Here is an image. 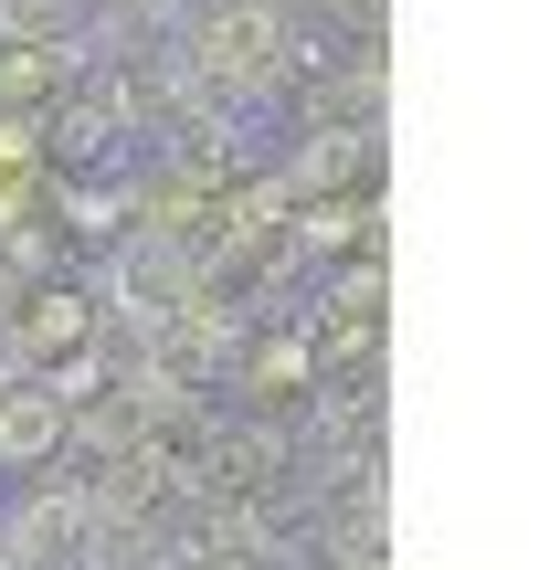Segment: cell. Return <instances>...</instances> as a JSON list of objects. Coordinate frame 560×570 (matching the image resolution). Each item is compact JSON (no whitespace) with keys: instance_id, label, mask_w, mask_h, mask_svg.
Instances as JSON below:
<instances>
[{"instance_id":"obj_1","label":"cell","mask_w":560,"mask_h":570,"mask_svg":"<svg viewBox=\"0 0 560 570\" xmlns=\"http://www.w3.org/2000/svg\"><path fill=\"white\" fill-rule=\"evenodd\" d=\"M63 444V391H0V465H42Z\"/></svg>"},{"instance_id":"obj_2","label":"cell","mask_w":560,"mask_h":570,"mask_svg":"<svg viewBox=\"0 0 560 570\" xmlns=\"http://www.w3.org/2000/svg\"><path fill=\"white\" fill-rule=\"evenodd\" d=\"M63 32H75V0H0V42H21V53H42Z\"/></svg>"}]
</instances>
